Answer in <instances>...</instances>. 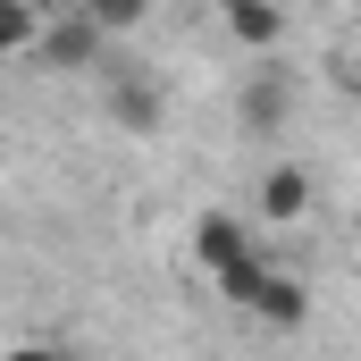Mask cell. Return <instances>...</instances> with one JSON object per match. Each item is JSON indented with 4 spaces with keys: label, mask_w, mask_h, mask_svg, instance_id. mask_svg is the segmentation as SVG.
Masks as SVG:
<instances>
[{
    "label": "cell",
    "mask_w": 361,
    "mask_h": 361,
    "mask_svg": "<svg viewBox=\"0 0 361 361\" xmlns=\"http://www.w3.org/2000/svg\"><path fill=\"white\" fill-rule=\"evenodd\" d=\"M219 17H227V34L244 51H277L286 42V8L277 0H219Z\"/></svg>",
    "instance_id": "obj_5"
},
{
    "label": "cell",
    "mask_w": 361,
    "mask_h": 361,
    "mask_svg": "<svg viewBox=\"0 0 361 361\" xmlns=\"http://www.w3.org/2000/svg\"><path fill=\"white\" fill-rule=\"evenodd\" d=\"M34 34H42V8L34 0H0V59L34 51Z\"/></svg>",
    "instance_id": "obj_9"
},
{
    "label": "cell",
    "mask_w": 361,
    "mask_h": 361,
    "mask_svg": "<svg viewBox=\"0 0 361 361\" xmlns=\"http://www.w3.org/2000/svg\"><path fill=\"white\" fill-rule=\"evenodd\" d=\"M244 311H252L261 328H302V319H311V286H302L294 269H277V261H269V277H261V294H252Z\"/></svg>",
    "instance_id": "obj_3"
},
{
    "label": "cell",
    "mask_w": 361,
    "mask_h": 361,
    "mask_svg": "<svg viewBox=\"0 0 361 361\" xmlns=\"http://www.w3.org/2000/svg\"><path fill=\"white\" fill-rule=\"evenodd\" d=\"M34 59L51 68V76H85L109 59V34L92 25L85 8H68V17H42V34H34Z\"/></svg>",
    "instance_id": "obj_1"
},
{
    "label": "cell",
    "mask_w": 361,
    "mask_h": 361,
    "mask_svg": "<svg viewBox=\"0 0 361 361\" xmlns=\"http://www.w3.org/2000/svg\"><path fill=\"white\" fill-rule=\"evenodd\" d=\"M302 210H311V169H294V160H286V169H269V177H261V219L294 227Z\"/></svg>",
    "instance_id": "obj_6"
},
{
    "label": "cell",
    "mask_w": 361,
    "mask_h": 361,
    "mask_svg": "<svg viewBox=\"0 0 361 361\" xmlns=\"http://www.w3.org/2000/svg\"><path fill=\"white\" fill-rule=\"evenodd\" d=\"M286 118H294V68H261L244 85V126L252 135H286Z\"/></svg>",
    "instance_id": "obj_4"
},
{
    "label": "cell",
    "mask_w": 361,
    "mask_h": 361,
    "mask_svg": "<svg viewBox=\"0 0 361 361\" xmlns=\"http://www.w3.org/2000/svg\"><path fill=\"white\" fill-rule=\"evenodd\" d=\"M261 277H269V261H261V252H235V261H219V269H210V286H219V294L244 311V302L261 294Z\"/></svg>",
    "instance_id": "obj_8"
},
{
    "label": "cell",
    "mask_w": 361,
    "mask_h": 361,
    "mask_svg": "<svg viewBox=\"0 0 361 361\" xmlns=\"http://www.w3.org/2000/svg\"><path fill=\"white\" fill-rule=\"evenodd\" d=\"M85 17L101 25V34H135V25L152 17V0H85Z\"/></svg>",
    "instance_id": "obj_10"
},
{
    "label": "cell",
    "mask_w": 361,
    "mask_h": 361,
    "mask_svg": "<svg viewBox=\"0 0 361 361\" xmlns=\"http://www.w3.org/2000/svg\"><path fill=\"white\" fill-rule=\"evenodd\" d=\"M34 8H42V17H68V8H85V0H34Z\"/></svg>",
    "instance_id": "obj_12"
},
{
    "label": "cell",
    "mask_w": 361,
    "mask_h": 361,
    "mask_svg": "<svg viewBox=\"0 0 361 361\" xmlns=\"http://www.w3.org/2000/svg\"><path fill=\"white\" fill-rule=\"evenodd\" d=\"M101 92H109V118L126 126V135H160V118H169V92L152 68H126V59H101Z\"/></svg>",
    "instance_id": "obj_2"
},
{
    "label": "cell",
    "mask_w": 361,
    "mask_h": 361,
    "mask_svg": "<svg viewBox=\"0 0 361 361\" xmlns=\"http://www.w3.org/2000/svg\"><path fill=\"white\" fill-rule=\"evenodd\" d=\"M235 252H252L244 219H227V210H202V219H193V261H202V269H219V261H235Z\"/></svg>",
    "instance_id": "obj_7"
},
{
    "label": "cell",
    "mask_w": 361,
    "mask_h": 361,
    "mask_svg": "<svg viewBox=\"0 0 361 361\" xmlns=\"http://www.w3.org/2000/svg\"><path fill=\"white\" fill-rule=\"evenodd\" d=\"M8 361H76V353H59V345H17Z\"/></svg>",
    "instance_id": "obj_11"
}]
</instances>
